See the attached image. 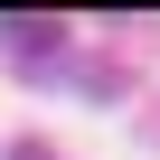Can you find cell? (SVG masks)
<instances>
[{
	"mask_svg": "<svg viewBox=\"0 0 160 160\" xmlns=\"http://www.w3.org/2000/svg\"><path fill=\"white\" fill-rule=\"evenodd\" d=\"M10 160H47V151H38V141H10Z\"/></svg>",
	"mask_w": 160,
	"mask_h": 160,
	"instance_id": "2",
	"label": "cell"
},
{
	"mask_svg": "<svg viewBox=\"0 0 160 160\" xmlns=\"http://www.w3.org/2000/svg\"><path fill=\"white\" fill-rule=\"evenodd\" d=\"M0 57H10L19 75H57V66H66V28L19 10V19H0Z\"/></svg>",
	"mask_w": 160,
	"mask_h": 160,
	"instance_id": "1",
	"label": "cell"
}]
</instances>
